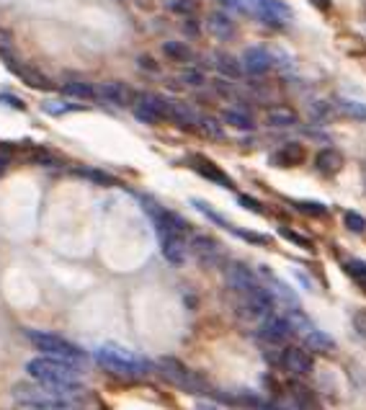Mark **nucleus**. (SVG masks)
Segmentation results:
<instances>
[{
  "label": "nucleus",
  "mask_w": 366,
  "mask_h": 410,
  "mask_svg": "<svg viewBox=\"0 0 366 410\" xmlns=\"http://www.w3.org/2000/svg\"><path fill=\"white\" fill-rule=\"evenodd\" d=\"M80 384H16L13 398L19 410H75Z\"/></svg>",
  "instance_id": "nucleus-1"
},
{
  "label": "nucleus",
  "mask_w": 366,
  "mask_h": 410,
  "mask_svg": "<svg viewBox=\"0 0 366 410\" xmlns=\"http://www.w3.org/2000/svg\"><path fill=\"white\" fill-rule=\"evenodd\" d=\"M28 343L34 348H39L42 354H46L49 359H57V361H67V364H82L85 361V354L80 348L70 343L67 338L57 336V333H44V330H26Z\"/></svg>",
  "instance_id": "nucleus-2"
},
{
  "label": "nucleus",
  "mask_w": 366,
  "mask_h": 410,
  "mask_svg": "<svg viewBox=\"0 0 366 410\" xmlns=\"http://www.w3.org/2000/svg\"><path fill=\"white\" fill-rule=\"evenodd\" d=\"M96 359L114 374H124V377H142V374L150 372V361H147L145 356L127 351V348L121 346H111V343L98 348Z\"/></svg>",
  "instance_id": "nucleus-3"
},
{
  "label": "nucleus",
  "mask_w": 366,
  "mask_h": 410,
  "mask_svg": "<svg viewBox=\"0 0 366 410\" xmlns=\"http://www.w3.org/2000/svg\"><path fill=\"white\" fill-rule=\"evenodd\" d=\"M26 372L37 379V382L44 384H80V374H78V366L67 364V361H57V359H49V356H42V359H31L26 364Z\"/></svg>",
  "instance_id": "nucleus-4"
},
{
  "label": "nucleus",
  "mask_w": 366,
  "mask_h": 410,
  "mask_svg": "<svg viewBox=\"0 0 366 410\" xmlns=\"http://www.w3.org/2000/svg\"><path fill=\"white\" fill-rule=\"evenodd\" d=\"M157 364H160L165 377H168L171 382L178 384V387H186V390H202L204 387L202 379L193 372H189V369H186L181 361H175V359H160Z\"/></svg>",
  "instance_id": "nucleus-5"
},
{
  "label": "nucleus",
  "mask_w": 366,
  "mask_h": 410,
  "mask_svg": "<svg viewBox=\"0 0 366 410\" xmlns=\"http://www.w3.org/2000/svg\"><path fill=\"white\" fill-rule=\"evenodd\" d=\"M247 6L268 24H286L292 19V8L284 0H247Z\"/></svg>",
  "instance_id": "nucleus-6"
},
{
  "label": "nucleus",
  "mask_w": 366,
  "mask_h": 410,
  "mask_svg": "<svg viewBox=\"0 0 366 410\" xmlns=\"http://www.w3.org/2000/svg\"><path fill=\"white\" fill-rule=\"evenodd\" d=\"M225 282H227L229 287L240 294H247V292H253V289L261 287V282L256 279V273L243 264H229L227 268H225Z\"/></svg>",
  "instance_id": "nucleus-7"
},
{
  "label": "nucleus",
  "mask_w": 366,
  "mask_h": 410,
  "mask_svg": "<svg viewBox=\"0 0 366 410\" xmlns=\"http://www.w3.org/2000/svg\"><path fill=\"white\" fill-rule=\"evenodd\" d=\"M240 62H243V67L250 75H265L274 67V57H271V52L265 46H247Z\"/></svg>",
  "instance_id": "nucleus-8"
},
{
  "label": "nucleus",
  "mask_w": 366,
  "mask_h": 410,
  "mask_svg": "<svg viewBox=\"0 0 366 410\" xmlns=\"http://www.w3.org/2000/svg\"><path fill=\"white\" fill-rule=\"evenodd\" d=\"M281 364H284L286 372L297 374V377H304V374L312 372V366H315V359L307 348H299V346H292L286 348L284 356H281Z\"/></svg>",
  "instance_id": "nucleus-9"
},
{
  "label": "nucleus",
  "mask_w": 366,
  "mask_h": 410,
  "mask_svg": "<svg viewBox=\"0 0 366 410\" xmlns=\"http://www.w3.org/2000/svg\"><path fill=\"white\" fill-rule=\"evenodd\" d=\"M207 31L214 39H220V42H229V39H235V34H238V26H235V21L229 19V13L214 10V13L207 16Z\"/></svg>",
  "instance_id": "nucleus-10"
},
{
  "label": "nucleus",
  "mask_w": 366,
  "mask_h": 410,
  "mask_svg": "<svg viewBox=\"0 0 366 410\" xmlns=\"http://www.w3.org/2000/svg\"><path fill=\"white\" fill-rule=\"evenodd\" d=\"M191 250L196 253V258L207 266H217L222 258V248L217 240H211L209 235H196L191 240Z\"/></svg>",
  "instance_id": "nucleus-11"
},
{
  "label": "nucleus",
  "mask_w": 366,
  "mask_h": 410,
  "mask_svg": "<svg viewBox=\"0 0 366 410\" xmlns=\"http://www.w3.org/2000/svg\"><path fill=\"white\" fill-rule=\"evenodd\" d=\"M261 336L265 341H271V343H284L289 338L294 336V330L289 328V323L286 318H279V315H268L263 320V325H261Z\"/></svg>",
  "instance_id": "nucleus-12"
},
{
  "label": "nucleus",
  "mask_w": 366,
  "mask_h": 410,
  "mask_svg": "<svg viewBox=\"0 0 366 410\" xmlns=\"http://www.w3.org/2000/svg\"><path fill=\"white\" fill-rule=\"evenodd\" d=\"M96 96H101L103 101H109V103H114V106H127L129 101H132V91H129V85L116 83V80L101 83V85L96 88Z\"/></svg>",
  "instance_id": "nucleus-13"
},
{
  "label": "nucleus",
  "mask_w": 366,
  "mask_h": 410,
  "mask_svg": "<svg viewBox=\"0 0 366 410\" xmlns=\"http://www.w3.org/2000/svg\"><path fill=\"white\" fill-rule=\"evenodd\" d=\"M160 248H163L165 261H171L173 266H181L186 261V246L183 237L171 235V232H160Z\"/></svg>",
  "instance_id": "nucleus-14"
},
{
  "label": "nucleus",
  "mask_w": 366,
  "mask_h": 410,
  "mask_svg": "<svg viewBox=\"0 0 366 410\" xmlns=\"http://www.w3.org/2000/svg\"><path fill=\"white\" fill-rule=\"evenodd\" d=\"M193 171L199 176H204V178H209V181L220 183V186H227V189H232V178H229L222 168H217V165L211 163V160H207V157H193L191 160Z\"/></svg>",
  "instance_id": "nucleus-15"
},
{
  "label": "nucleus",
  "mask_w": 366,
  "mask_h": 410,
  "mask_svg": "<svg viewBox=\"0 0 366 410\" xmlns=\"http://www.w3.org/2000/svg\"><path fill=\"white\" fill-rule=\"evenodd\" d=\"M315 165H317V171L325 176H336L343 168V155H340L336 147H325V150H320L317 153V157H315Z\"/></svg>",
  "instance_id": "nucleus-16"
},
{
  "label": "nucleus",
  "mask_w": 366,
  "mask_h": 410,
  "mask_svg": "<svg viewBox=\"0 0 366 410\" xmlns=\"http://www.w3.org/2000/svg\"><path fill=\"white\" fill-rule=\"evenodd\" d=\"M10 70H13V73H19V75H21V80L26 83L28 88H37V91H49V88H52V83L46 80V78H44L42 73H37L34 67H26V65L10 62Z\"/></svg>",
  "instance_id": "nucleus-17"
},
{
  "label": "nucleus",
  "mask_w": 366,
  "mask_h": 410,
  "mask_svg": "<svg viewBox=\"0 0 366 410\" xmlns=\"http://www.w3.org/2000/svg\"><path fill=\"white\" fill-rule=\"evenodd\" d=\"M297 121H299V117L289 106H276V109L265 111V124H271V127H294Z\"/></svg>",
  "instance_id": "nucleus-18"
},
{
  "label": "nucleus",
  "mask_w": 366,
  "mask_h": 410,
  "mask_svg": "<svg viewBox=\"0 0 366 410\" xmlns=\"http://www.w3.org/2000/svg\"><path fill=\"white\" fill-rule=\"evenodd\" d=\"M214 67H217V73L225 75L227 80H238L240 75H243V62L235 60L232 55H222V52H217V55H214Z\"/></svg>",
  "instance_id": "nucleus-19"
},
{
  "label": "nucleus",
  "mask_w": 366,
  "mask_h": 410,
  "mask_svg": "<svg viewBox=\"0 0 366 410\" xmlns=\"http://www.w3.org/2000/svg\"><path fill=\"white\" fill-rule=\"evenodd\" d=\"M304 155H307V153H304V147L299 145V142H289V145H284L279 153H274L271 160H274L276 165H299L304 160Z\"/></svg>",
  "instance_id": "nucleus-20"
},
{
  "label": "nucleus",
  "mask_w": 366,
  "mask_h": 410,
  "mask_svg": "<svg viewBox=\"0 0 366 410\" xmlns=\"http://www.w3.org/2000/svg\"><path fill=\"white\" fill-rule=\"evenodd\" d=\"M292 392H294V402H297L299 410H320V400H317V395H315L310 387L292 384Z\"/></svg>",
  "instance_id": "nucleus-21"
},
{
  "label": "nucleus",
  "mask_w": 366,
  "mask_h": 410,
  "mask_svg": "<svg viewBox=\"0 0 366 410\" xmlns=\"http://www.w3.org/2000/svg\"><path fill=\"white\" fill-rule=\"evenodd\" d=\"M222 121L235 129H245V132H250V129L256 127L250 114H245V111H240V109H225L222 111Z\"/></svg>",
  "instance_id": "nucleus-22"
},
{
  "label": "nucleus",
  "mask_w": 366,
  "mask_h": 410,
  "mask_svg": "<svg viewBox=\"0 0 366 410\" xmlns=\"http://www.w3.org/2000/svg\"><path fill=\"white\" fill-rule=\"evenodd\" d=\"M304 341H307V348H312V351H336V341L317 328H312L304 336Z\"/></svg>",
  "instance_id": "nucleus-23"
},
{
  "label": "nucleus",
  "mask_w": 366,
  "mask_h": 410,
  "mask_svg": "<svg viewBox=\"0 0 366 410\" xmlns=\"http://www.w3.org/2000/svg\"><path fill=\"white\" fill-rule=\"evenodd\" d=\"M163 52L171 57V60H175V62H186V60H191V57H193L191 46L183 44V42H178V39H171V42H165Z\"/></svg>",
  "instance_id": "nucleus-24"
},
{
  "label": "nucleus",
  "mask_w": 366,
  "mask_h": 410,
  "mask_svg": "<svg viewBox=\"0 0 366 410\" xmlns=\"http://www.w3.org/2000/svg\"><path fill=\"white\" fill-rule=\"evenodd\" d=\"M168 119H175L178 124H186V127H191V124H199V117H196V114H193L189 106H183V103H171Z\"/></svg>",
  "instance_id": "nucleus-25"
},
{
  "label": "nucleus",
  "mask_w": 366,
  "mask_h": 410,
  "mask_svg": "<svg viewBox=\"0 0 366 410\" xmlns=\"http://www.w3.org/2000/svg\"><path fill=\"white\" fill-rule=\"evenodd\" d=\"M338 111H340V114H346V117H351V119H356V121H364V119H366V106L361 103V101L340 99L338 101Z\"/></svg>",
  "instance_id": "nucleus-26"
},
{
  "label": "nucleus",
  "mask_w": 366,
  "mask_h": 410,
  "mask_svg": "<svg viewBox=\"0 0 366 410\" xmlns=\"http://www.w3.org/2000/svg\"><path fill=\"white\" fill-rule=\"evenodd\" d=\"M67 96H75V99H82V101H88V99H96V88L93 85H88V83H67L62 88Z\"/></svg>",
  "instance_id": "nucleus-27"
},
{
  "label": "nucleus",
  "mask_w": 366,
  "mask_h": 410,
  "mask_svg": "<svg viewBox=\"0 0 366 410\" xmlns=\"http://www.w3.org/2000/svg\"><path fill=\"white\" fill-rule=\"evenodd\" d=\"M346 273L366 292V264H364V261H356V258H354V261H348Z\"/></svg>",
  "instance_id": "nucleus-28"
},
{
  "label": "nucleus",
  "mask_w": 366,
  "mask_h": 410,
  "mask_svg": "<svg viewBox=\"0 0 366 410\" xmlns=\"http://www.w3.org/2000/svg\"><path fill=\"white\" fill-rule=\"evenodd\" d=\"M165 6H168V10H173V13L183 16V19H189V16L196 13V0H168Z\"/></svg>",
  "instance_id": "nucleus-29"
},
{
  "label": "nucleus",
  "mask_w": 366,
  "mask_h": 410,
  "mask_svg": "<svg viewBox=\"0 0 366 410\" xmlns=\"http://www.w3.org/2000/svg\"><path fill=\"white\" fill-rule=\"evenodd\" d=\"M294 207L304 214H310V217H325L328 214V207L320 204V201H294Z\"/></svg>",
  "instance_id": "nucleus-30"
},
{
  "label": "nucleus",
  "mask_w": 366,
  "mask_h": 410,
  "mask_svg": "<svg viewBox=\"0 0 366 410\" xmlns=\"http://www.w3.org/2000/svg\"><path fill=\"white\" fill-rule=\"evenodd\" d=\"M191 204H193V207H196V210H199V212H202V214H207V217H209L211 222H217V225H222V228H229V230H232V225H229L227 219L220 217V214H217V212L211 210V207H209V204H207V201H202V199H191Z\"/></svg>",
  "instance_id": "nucleus-31"
},
{
  "label": "nucleus",
  "mask_w": 366,
  "mask_h": 410,
  "mask_svg": "<svg viewBox=\"0 0 366 410\" xmlns=\"http://www.w3.org/2000/svg\"><path fill=\"white\" fill-rule=\"evenodd\" d=\"M134 119H137V121H145V124H160V121H163V117H160L157 111L147 109V106H142V103L134 106Z\"/></svg>",
  "instance_id": "nucleus-32"
},
{
  "label": "nucleus",
  "mask_w": 366,
  "mask_h": 410,
  "mask_svg": "<svg viewBox=\"0 0 366 410\" xmlns=\"http://www.w3.org/2000/svg\"><path fill=\"white\" fill-rule=\"evenodd\" d=\"M343 222H346V228L351 230V232H356V235L366 232V219L361 217L358 212H346V217H343Z\"/></svg>",
  "instance_id": "nucleus-33"
},
{
  "label": "nucleus",
  "mask_w": 366,
  "mask_h": 410,
  "mask_svg": "<svg viewBox=\"0 0 366 410\" xmlns=\"http://www.w3.org/2000/svg\"><path fill=\"white\" fill-rule=\"evenodd\" d=\"M42 109H44L46 114H52V117H60V114L75 111L78 106H70V103H62V101H44V103H42Z\"/></svg>",
  "instance_id": "nucleus-34"
},
{
  "label": "nucleus",
  "mask_w": 366,
  "mask_h": 410,
  "mask_svg": "<svg viewBox=\"0 0 366 410\" xmlns=\"http://www.w3.org/2000/svg\"><path fill=\"white\" fill-rule=\"evenodd\" d=\"M199 127H202L209 137H214V139H220V137L225 135V132H222V127H220V121H217V119H211V117L199 119Z\"/></svg>",
  "instance_id": "nucleus-35"
},
{
  "label": "nucleus",
  "mask_w": 366,
  "mask_h": 410,
  "mask_svg": "<svg viewBox=\"0 0 366 410\" xmlns=\"http://www.w3.org/2000/svg\"><path fill=\"white\" fill-rule=\"evenodd\" d=\"M279 235L284 237V240H292L294 246H302V248H307V250H312V243L307 240V237H302V235H297L294 230H289V228H279Z\"/></svg>",
  "instance_id": "nucleus-36"
},
{
  "label": "nucleus",
  "mask_w": 366,
  "mask_h": 410,
  "mask_svg": "<svg viewBox=\"0 0 366 410\" xmlns=\"http://www.w3.org/2000/svg\"><path fill=\"white\" fill-rule=\"evenodd\" d=\"M232 235H238L243 237V240H250V243H258V246H268V237L263 235H256V232H245V230H238V228H232L229 230Z\"/></svg>",
  "instance_id": "nucleus-37"
},
{
  "label": "nucleus",
  "mask_w": 366,
  "mask_h": 410,
  "mask_svg": "<svg viewBox=\"0 0 366 410\" xmlns=\"http://www.w3.org/2000/svg\"><path fill=\"white\" fill-rule=\"evenodd\" d=\"M181 83H186V85H204V73H199V70H183L181 73Z\"/></svg>",
  "instance_id": "nucleus-38"
},
{
  "label": "nucleus",
  "mask_w": 366,
  "mask_h": 410,
  "mask_svg": "<svg viewBox=\"0 0 366 410\" xmlns=\"http://www.w3.org/2000/svg\"><path fill=\"white\" fill-rule=\"evenodd\" d=\"M354 328L361 338H366V310L354 312Z\"/></svg>",
  "instance_id": "nucleus-39"
},
{
  "label": "nucleus",
  "mask_w": 366,
  "mask_h": 410,
  "mask_svg": "<svg viewBox=\"0 0 366 410\" xmlns=\"http://www.w3.org/2000/svg\"><path fill=\"white\" fill-rule=\"evenodd\" d=\"M238 201L243 207H247V210H253L256 214H263V204H261V201L250 199V196H238Z\"/></svg>",
  "instance_id": "nucleus-40"
},
{
  "label": "nucleus",
  "mask_w": 366,
  "mask_h": 410,
  "mask_svg": "<svg viewBox=\"0 0 366 410\" xmlns=\"http://www.w3.org/2000/svg\"><path fill=\"white\" fill-rule=\"evenodd\" d=\"M0 52L6 57H10V52H13V42H10V34H6V31H0Z\"/></svg>",
  "instance_id": "nucleus-41"
},
{
  "label": "nucleus",
  "mask_w": 366,
  "mask_h": 410,
  "mask_svg": "<svg viewBox=\"0 0 366 410\" xmlns=\"http://www.w3.org/2000/svg\"><path fill=\"white\" fill-rule=\"evenodd\" d=\"M82 173L88 176V178H93V181H98V183H114V178L106 173H98V171H82Z\"/></svg>",
  "instance_id": "nucleus-42"
},
{
  "label": "nucleus",
  "mask_w": 366,
  "mask_h": 410,
  "mask_svg": "<svg viewBox=\"0 0 366 410\" xmlns=\"http://www.w3.org/2000/svg\"><path fill=\"white\" fill-rule=\"evenodd\" d=\"M0 103H8L10 109H24V101L16 96H0Z\"/></svg>",
  "instance_id": "nucleus-43"
},
{
  "label": "nucleus",
  "mask_w": 366,
  "mask_h": 410,
  "mask_svg": "<svg viewBox=\"0 0 366 410\" xmlns=\"http://www.w3.org/2000/svg\"><path fill=\"white\" fill-rule=\"evenodd\" d=\"M312 111H315L317 117H322V119H328L330 114H333V111H330L328 103H315V106H312Z\"/></svg>",
  "instance_id": "nucleus-44"
},
{
  "label": "nucleus",
  "mask_w": 366,
  "mask_h": 410,
  "mask_svg": "<svg viewBox=\"0 0 366 410\" xmlns=\"http://www.w3.org/2000/svg\"><path fill=\"white\" fill-rule=\"evenodd\" d=\"M139 67H147V70H150V73H155V70H157V65L155 62H152V60H150V57H139Z\"/></svg>",
  "instance_id": "nucleus-45"
},
{
  "label": "nucleus",
  "mask_w": 366,
  "mask_h": 410,
  "mask_svg": "<svg viewBox=\"0 0 366 410\" xmlns=\"http://www.w3.org/2000/svg\"><path fill=\"white\" fill-rule=\"evenodd\" d=\"M312 6H317L320 10H330V0H310Z\"/></svg>",
  "instance_id": "nucleus-46"
},
{
  "label": "nucleus",
  "mask_w": 366,
  "mask_h": 410,
  "mask_svg": "<svg viewBox=\"0 0 366 410\" xmlns=\"http://www.w3.org/2000/svg\"><path fill=\"white\" fill-rule=\"evenodd\" d=\"M258 410H281V408L274 405V402H258Z\"/></svg>",
  "instance_id": "nucleus-47"
},
{
  "label": "nucleus",
  "mask_w": 366,
  "mask_h": 410,
  "mask_svg": "<svg viewBox=\"0 0 366 410\" xmlns=\"http://www.w3.org/2000/svg\"><path fill=\"white\" fill-rule=\"evenodd\" d=\"M6 165H8V160H6V157L0 155V173H3V171H6Z\"/></svg>",
  "instance_id": "nucleus-48"
}]
</instances>
